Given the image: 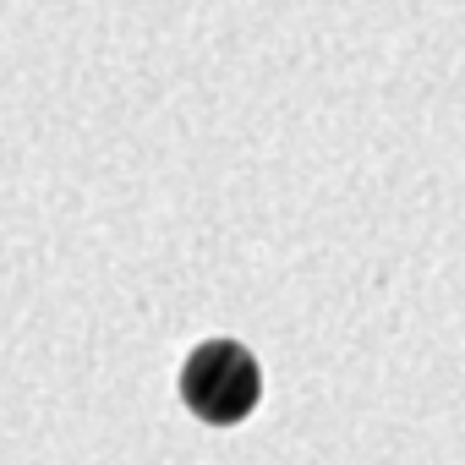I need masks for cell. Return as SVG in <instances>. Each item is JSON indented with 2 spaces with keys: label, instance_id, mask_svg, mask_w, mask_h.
I'll use <instances>...</instances> for the list:
<instances>
[{
  "label": "cell",
  "instance_id": "1",
  "mask_svg": "<svg viewBox=\"0 0 465 465\" xmlns=\"http://www.w3.org/2000/svg\"><path fill=\"white\" fill-rule=\"evenodd\" d=\"M181 394L186 405L213 421V427H230V421H242L258 394H263V372L258 361L236 345V340H208L186 356V372H181Z\"/></svg>",
  "mask_w": 465,
  "mask_h": 465
}]
</instances>
